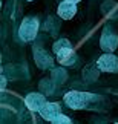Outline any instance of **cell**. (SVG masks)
<instances>
[{"instance_id": "1", "label": "cell", "mask_w": 118, "mask_h": 124, "mask_svg": "<svg viewBox=\"0 0 118 124\" xmlns=\"http://www.w3.org/2000/svg\"><path fill=\"white\" fill-rule=\"evenodd\" d=\"M52 49H54L55 55H57V58H58V61L61 64H71L75 60L72 45H71L66 39H61L58 41H55Z\"/></svg>"}, {"instance_id": "2", "label": "cell", "mask_w": 118, "mask_h": 124, "mask_svg": "<svg viewBox=\"0 0 118 124\" xmlns=\"http://www.w3.org/2000/svg\"><path fill=\"white\" fill-rule=\"evenodd\" d=\"M94 98V95L87 92H78V90H72V92L64 95V103L68 104L71 109H83L86 104Z\"/></svg>"}, {"instance_id": "3", "label": "cell", "mask_w": 118, "mask_h": 124, "mask_svg": "<svg viewBox=\"0 0 118 124\" xmlns=\"http://www.w3.org/2000/svg\"><path fill=\"white\" fill-rule=\"evenodd\" d=\"M97 68L101 72H118V58L114 54H104L98 58Z\"/></svg>"}, {"instance_id": "4", "label": "cell", "mask_w": 118, "mask_h": 124, "mask_svg": "<svg viewBox=\"0 0 118 124\" xmlns=\"http://www.w3.org/2000/svg\"><path fill=\"white\" fill-rule=\"evenodd\" d=\"M37 29H39V22L35 18H26L20 26V37L23 40L29 41L37 35Z\"/></svg>"}, {"instance_id": "5", "label": "cell", "mask_w": 118, "mask_h": 124, "mask_svg": "<svg viewBox=\"0 0 118 124\" xmlns=\"http://www.w3.org/2000/svg\"><path fill=\"white\" fill-rule=\"evenodd\" d=\"M39 112H40V115L43 116V120L52 121L58 113H61V107H60V104H57V103H45Z\"/></svg>"}, {"instance_id": "6", "label": "cell", "mask_w": 118, "mask_h": 124, "mask_svg": "<svg viewBox=\"0 0 118 124\" xmlns=\"http://www.w3.org/2000/svg\"><path fill=\"white\" fill-rule=\"evenodd\" d=\"M45 103H46V100H45L43 95H40V93H29L25 98L26 107L29 109V110H32V112H39Z\"/></svg>"}, {"instance_id": "7", "label": "cell", "mask_w": 118, "mask_h": 124, "mask_svg": "<svg viewBox=\"0 0 118 124\" xmlns=\"http://www.w3.org/2000/svg\"><path fill=\"white\" fill-rule=\"evenodd\" d=\"M75 12H77V6H75L74 2H69V0H64L58 5V16L63 18V20H71Z\"/></svg>"}, {"instance_id": "8", "label": "cell", "mask_w": 118, "mask_h": 124, "mask_svg": "<svg viewBox=\"0 0 118 124\" xmlns=\"http://www.w3.org/2000/svg\"><path fill=\"white\" fill-rule=\"evenodd\" d=\"M117 43H118V39H117V35L115 34H112V32H104L101 37V47L104 51H114L115 47H117Z\"/></svg>"}, {"instance_id": "9", "label": "cell", "mask_w": 118, "mask_h": 124, "mask_svg": "<svg viewBox=\"0 0 118 124\" xmlns=\"http://www.w3.org/2000/svg\"><path fill=\"white\" fill-rule=\"evenodd\" d=\"M51 123H54V124H63V123H64V124H69L71 120H69V118L66 116V115H63V113H58V115L55 116Z\"/></svg>"}, {"instance_id": "10", "label": "cell", "mask_w": 118, "mask_h": 124, "mask_svg": "<svg viewBox=\"0 0 118 124\" xmlns=\"http://www.w3.org/2000/svg\"><path fill=\"white\" fill-rule=\"evenodd\" d=\"M69 2H74V3H78L80 0H69Z\"/></svg>"}, {"instance_id": "11", "label": "cell", "mask_w": 118, "mask_h": 124, "mask_svg": "<svg viewBox=\"0 0 118 124\" xmlns=\"http://www.w3.org/2000/svg\"><path fill=\"white\" fill-rule=\"evenodd\" d=\"M28 2H32V0H28Z\"/></svg>"}]
</instances>
